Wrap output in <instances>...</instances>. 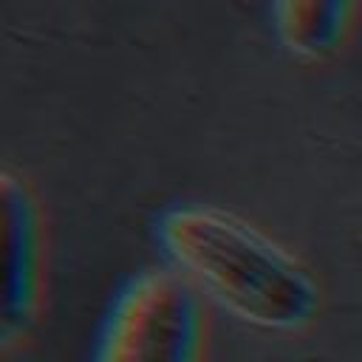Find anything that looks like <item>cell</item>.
Instances as JSON below:
<instances>
[{
	"label": "cell",
	"instance_id": "6da1fadb",
	"mask_svg": "<svg viewBox=\"0 0 362 362\" xmlns=\"http://www.w3.org/2000/svg\"><path fill=\"white\" fill-rule=\"evenodd\" d=\"M153 235L164 266L187 280L201 300L252 328L297 334L322 308L311 269L238 212L181 201L156 218Z\"/></svg>",
	"mask_w": 362,
	"mask_h": 362
},
{
	"label": "cell",
	"instance_id": "7a4b0ae2",
	"mask_svg": "<svg viewBox=\"0 0 362 362\" xmlns=\"http://www.w3.org/2000/svg\"><path fill=\"white\" fill-rule=\"evenodd\" d=\"M204 300L170 266H153L113 294L90 362H204Z\"/></svg>",
	"mask_w": 362,
	"mask_h": 362
},
{
	"label": "cell",
	"instance_id": "3957f363",
	"mask_svg": "<svg viewBox=\"0 0 362 362\" xmlns=\"http://www.w3.org/2000/svg\"><path fill=\"white\" fill-rule=\"evenodd\" d=\"M0 195H3V246H6L0 337H3V348L8 351L31 334L42 308L45 229H42L40 201L31 184L11 167L0 173Z\"/></svg>",
	"mask_w": 362,
	"mask_h": 362
},
{
	"label": "cell",
	"instance_id": "277c9868",
	"mask_svg": "<svg viewBox=\"0 0 362 362\" xmlns=\"http://www.w3.org/2000/svg\"><path fill=\"white\" fill-rule=\"evenodd\" d=\"M351 3H274L269 8L280 45L308 62L334 57L354 25Z\"/></svg>",
	"mask_w": 362,
	"mask_h": 362
}]
</instances>
